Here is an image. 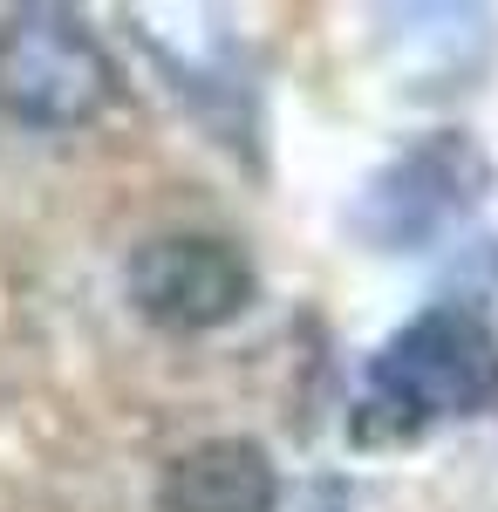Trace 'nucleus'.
Wrapping results in <instances>:
<instances>
[{"instance_id":"nucleus-1","label":"nucleus","mask_w":498,"mask_h":512,"mask_svg":"<svg viewBox=\"0 0 498 512\" xmlns=\"http://www.w3.org/2000/svg\"><path fill=\"white\" fill-rule=\"evenodd\" d=\"M116 69L69 7H21L0 21V110L35 130H82L110 110Z\"/></svg>"},{"instance_id":"nucleus-2","label":"nucleus","mask_w":498,"mask_h":512,"mask_svg":"<svg viewBox=\"0 0 498 512\" xmlns=\"http://www.w3.org/2000/svg\"><path fill=\"white\" fill-rule=\"evenodd\" d=\"M369 383L403 424H437V417H471L498 396V335L471 308H430L403 321L383 342Z\"/></svg>"},{"instance_id":"nucleus-3","label":"nucleus","mask_w":498,"mask_h":512,"mask_svg":"<svg viewBox=\"0 0 498 512\" xmlns=\"http://www.w3.org/2000/svg\"><path fill=\"white\" fill-rule=\"evenodd\" d=\"M123 294L164 335H212L253 308V260L226 233H151L123 267Z\"/></svg>"},{"instance_id":"nucleus-4","label":"nucleus","mask_w":498,"mask_h":512,"mask_svg":"<svg viewBox=\"0 0 498 512\" xmlns=\"http://www.w3.org/2000/svg\"><path fill=\"white\" fill-rule=\"evenodd\" d=\"M478 178H485V164L471 158V144H458V137L423 144L389 178H376V192H369V233L389 239V246H417V239L444 233L464 205L478 198Z\"/></svg>"},{"instance_id":"nucleus-5","label":"nucleus","mask_w":498,"mask_h":512,"mask_svg":"<svg viewBox=\"0 0 498 512\" xmlns=\"http://www.w3.org/2000/svg\"><path fill=\"white\" fill-rule=\"evenodd\" d=\"M280 478L253 437H205L157 478V512H273Z\"/></svg>"}]
</instances>
